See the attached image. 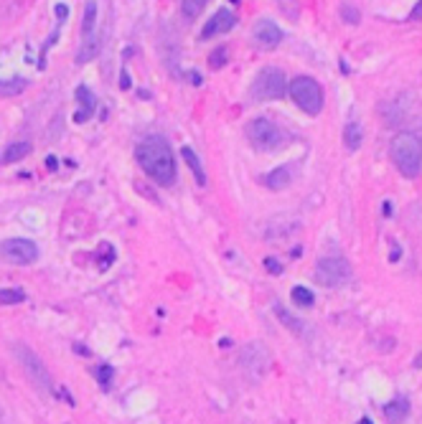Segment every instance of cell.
Listing matches in <instances>:
<instances>
[{
    "mask_svg": "<svg viewBox=\"0 0 422 424\" xmlns=\"http://www.w3.org/2000/svg\"><path fill=\"white\" fill-rule=\"evenodd\" d=\"M135 160L158 186L166 188V186L176 183V160H173V153H170L166 137H161V135L143 137L135 148Z\"/></svg>",
    "mask_w": 422,
    "mask_h": 424,
    "instance_id": "obj_1",
    "label": "cell"
},
{
    "mask_svg": "<svg viewBox=\"0 0 422 424\" xmlns=\"http://www.w3.org/2000/svg\"><path fill=\"white\" fill-rule=\"evenodd\" d=\"M392 163L405 178H417L422 170V140L414 133H397L389 145Z\"/></svg>",
    "mask_w": 422,
    "mask_h": 424,
    "instance_id": "obj_2",
    "label": "cell"
},
{
    "mask_svg": "<svg viewBox=\"0 0 422 424\" xmlns=\"http://www.w3.org/2000/svg\"><path fill=\"white\" fill-rule=\"evenodd\" d=\"M287 94L293 97L305 115H318L323 109V89L313 76H296L287 84Z\"/></svg>",
    "mask_w": 422,
    "mask_h": 424,
    "instance_id": "obj_3",
    "label": "cell"
},
{
    "mask_svg": "<svg viewBox=\"0 0 422 424\" xmlns=\"http://www.w3.org/2000/svg\"><path fill=\"white\" fill-rule=\"evenodd\" d=\"M247 140L257 150H280L287 142L285 130L267 117H257L247 125Z\"/></svg>",
    "mask_w": 422,
    "mask_h": 424,
    "instance_id": "obj_4",
    "label": "cell"
},
{
    "mask_svg": "<svg viewBox=\"0 0 422 424\" xmlns=\"http://www.w3.org/2000/svg\"><path fill=\"white\" fill-rule=\"evenodd\" d=\"M287 92V79L280 69H262L249 87V97L257 102L280 100Z\"/></svg>",
    "mask_w": 422,
    "mask_h": 424,
    "instance_id": "obj_5",
    "label": "cell"
},
{
    "mask_svg": "<svg viewBox=\"0 0 422 424\" xmlns=\"http://www.w3.org/2000/svg\"><path fill=\"white\" fill-rule=\"evenodd\" d=\"M351 280V265L344 257H323L315 265V282L323 287H341Z\"/></svg>",
    "mask_w": 422,
    "mask_h": 424,
    "instance_id": "obj_6",
    "label": "cell"
},
{
    "mask_svg": "<svg viewBox=\"0 0 422 424\" xmlns=\"http://www.w3.org/2000/svg\"><path fill=\"white\" fill-rule=\"evenodd\" d=\"M13 350H16V358L21 361V366H23L25 376H28V379H31V381H34L41 391H54L51 374L46 371V366H43L41 358L36 356V353L28 348V346H23V343H16V346H13Z\"/></svg>",
    "mask_w": 422,
    "mask_h": 424,
    "instance_id": "obj_7",
    "label": "cell"
},
{
    "mask_svg": "<svg viewBox=\"0 0 422 424\" xmlns=\"http://www.w3.org/2000/svg\"><path fill=\"white\" fill-rule=\"evenodd\" d=\"M0 254H3V259H8L10 265H34L38 259V247H36V241L16 236V239H5L0 244Z\"/></svg>",
    "mask_w": 422,
    "mask_h": 424,
    "instance_id": "obj_8",
    "label": "cell"
},
{
    "mask_svg": "<svg viewBox=\"0 0 422 424\" xmlns=\"http://www.w3.org/2000/svg\"><path fill=\"white\" fill-rule=\"evenodd\" d=\"M234 25H236L234 10L219 8L201 28V38H214V36H219V34H227V31H232Z\"/></svg>",
    "mask_w": 422,
    "mask_h": 424,
    "instance_id": "obj_9",
    "label": "cell"
},
{
    "mask_svg": "<svg viewBox=\"0 0 422 424\" xmlns=\"http://www.w3.org/2000/svg\"><path fill=\"white\" fill-rule=\"evenodd\" d=\"M242 364L247 366V371H252V374H265L267 371V364H270V356H267V350L262 343H252L249 348H245L242 353Z\"/></svg>",
    "mask_w": 422,
    "mask_h": 424,
    "instance_id": "obj_10",
    "label": "cell"
},
{
    "mask_svg": "<svg viewBox=\"0 0 422 424\" xmlns=\"http://www.w3.org/2000/svg\"><path fill=\"white\" fill-rule=\"evenodd\" d=\"M254 41L260 43L262 49H275L282 41V31L272 21H260V23L254 25Z\"/></svg>",
    "mask_w": 422,
    "mask_h": 424,
    "instance_id": "obj_11",
    "label": "cell"
},
{
    "mask_svg": "<svg viewBox=\"0 0 422 424\" xmlns=\"http://www.w3.org/2000/svg\"><path fill=\"white\" fill-rule=\"evenodd\" d=\"M76 102H79V107H82V109H79V112L74 115V120L79 122V125H82V122H87V120L94 115V107H97V97H94V92L89 89V87H85V84H82V87H76Z\"/></svg>",
    "mask_w": 422,
    "mask_h": 424,
    "instance_id": "obj_12",
    "label": "cell"
},
{
    "mask_svg": "<svg viewBox=\"0 0 422 424\" xmlns=\"http://www.w3.org/2000/svg\"><path fill=\"white\" fill-rule=\"evenodd\" d=\"M28 153H31V142H28V140L10 142L8 148L3 150V155H0V166H10V163H18V160H23Z\"/></svg>",
    "mask_w": 422,
    "mask_h": 424,
    "instance_id": "obj_13",
    "label": "cell"
},
{
    "mask_svg": "<svg viewBox=\"0 0 422 424\" xmlns=\"http://www.w3.org/2000/svg\"><path fill=\"white\" fill-rule=\"evenodd\" d=\"M181 155H184V160H186V168L194 173L196 183L199 186H206V173H203V166H201V158L196 155V150L191 148V145H184L181 148Z\"/></svg>",
    "mask_w": 422,
    "mask_h": 424,
    "instance_id": "obj_14",
    "label": "cell"
},
{
    "mask_svg": "<svg viewBox=\"0 0 422 424\" xmlns=\"http://www.w3.org/2000/svg\"><path fill=\"white\" fill-rule=\"evenodd\" d=\"M410 414V401L405 397H399V399L389 401L387 407H384V416H387L389 424H402Z\"/></svg>",
    "mask_w": 422,
    "mask_h": 424,
    "instance_id": "obj_15",
    "label": "cell"
},
{
    "mask_svg": "<svg viewBox=\"0 0 422 424\" xmlns=\"http://www.w3.org/2000/svg\"><path fill=\"white\" fill-rule=\"evenodd\" d=\"M290 168L287 166H278L275 170H270V173L265 175V186L267 188H272V191H282V188H287V183H290Z\"/></svg>",
    "mask_w": 422,
    "mask_h": 424,
    "instance_id": "obj_16",
    "label": "cell"
},
{
    "mask_svg": "<svg viewBox=\"0 0 422 424\" xmlns=\"http://www.w3.org/2000/svg\"><path fill=\"white\" fill-rule=\"evenodd\" d=\"M97 13H100V3H85V16H82V36L92 38L94 28H97Z\"/></svg>",
    "mask_w": 422,
    "mask_h": 424,
    "instance_id": "obj_17",
    "label": "cell"
},
{
    "mask_svg": "<svg viewBox=\"0 0 422 424\" xmlns=\"http://www.w3.org/2000/svg\"><path fill=\"white\" fill-rule=\"evenodd\" d=\"M100 43H102V38L97 34H94L92 38H85L82 49H79V54H76V64H87V61H92V58L100 54Z\"/></svg>",
    "mask_w": 422,
    "mask_h": 424,
    "instance_id": "obj_18",
    "label": "cell"
},
{
    "mask_svg": "<svg viewBox=\"0 0 422 424\" xmlns=\"http://www.w3.org/2000/svg\"><path fill=\"white\" fill-rule=\"evenodd\" d=\"M362 140H364L362 125H359V122H348L346 130H344V145H346V148L354 153V150L362 148Z\"/></svg>",
    "mask_w": 422,
    "mask_h": 424,
    "instance_id": "obj_19",
    "label": "cell"
},
{
    "mask_svg": "<svg viewBox=\"0 0 422 424\" xmlns=\"http://www.w3.org/2000/svg\"><path fill=\"white\" fill-rule=\"evenodd\" d=\"M290 300L296 302L298 308H311L313 302H315V295H313L308 287H303V284H296L293 292H290Z\"/></svg>",
    "mask_w": 422,
    "mask_h": 424,
    "instance_id": "obj_20",
    "label": "cell"
},
{
    "mask_svg": "<svg viewBox=\"0 0 422 424\" xmlns=\"http://www.w3.org/2000/svg\"><path fill=\"white\" fill-rule=\"evenodd\" d=\"M275 315L280 317V323L287 325V328H290V331H293V333H298V335H300V333L305 331L303 320H298V317H293V315H290V313H285V310L280 308V305H275Z\"/></svg>",
    "mask_w": 422,
    "mask_h": 424,
    "instance_id": "obj_21",
    "label": "cell"
},
{
    "mask_svg": "<svg viewBox=\"0 0 422 424\" xmlns=\"http://www.w3.org/2000/svg\"><path fill=\"white\" fill-rule=\"evenodd\" d=\"M25 300V292L21 287H3L0 290V302L3 305H18V302H23Z\"/></svg>",
    "mask_w": 422,
    "mask_h": 424,
    "instance_id": "obj_22",
    "label": "cell"
},
{
    "mask_svg": "<svg viewBox=\"0 0 422 424\" xmlns=\"http://www.w3.org/2000/svg\"><path fill=\"white\" fill-rule=\"evenodd\" d=\"M227 58H229V51L227 46H219V49H214L211 51V56H209V67L214 69H221L224 64H227Z\"/></svg>",
    "mask_w": 422,
    "mask_h": 424,
    "instance_id": "obj_23",
    "label": "cell"
},
{
    "mask_svg": "<svg viewBox=\"0 0 422 424\" xmlns=\"http://www.w3.org/2000/svg\"><path fill=\"white\" fill-rule=\"evenodd\" d=\"M184 5V16L186 18H196L199 13L203 10V5H206V0H186V3H181Z\"/></svg>",
    "mask_w": 422,
    "mask_h": 424,
    "instance_id": "obj_24",
    "label": "cell"
},
{
    "mask_svg": "<svg viewBox=\"0 0 422 424\" xmlns=\"http://www.w3.org/2000/svg\"><path fill=\"white\" fill-rule=\"evenodd\" d=\"M25 87V79H13V82H0V94H18Z\"/></svg>",
    "mask_w": 422,
    "mask_h": 424,
    "instance_id": "obj_25",
    "label": "cell"
},
{
    "mask_svg": "<svg viewBox=\"0 0 422 424\" xmlns=\"http://www.w3.org/2000/svg\"><path fill=\"white\" fill-rule=\"evenodd\" d=\"M341 16H344V21H348L351 25H356L362 21V13H359L356 5H344V8H341Z\"/></svg>",
    "mask_w": 422,
    "mask_h": 424,
    "instance_id": "obj_26",
    "label": "cell"
},
{
    "mask_svg": "<svg viewBox=\"0 0 422 424\" xmlns=\"http://www.w3.org/2000/svg\"><path fill=\"white\" fill-rule=\"evenodd\" d=\"M265 267L270 269L272 275H280V272H282V267H280V262H278V259H272V257L265 259Z\"/></svg>",
    "mask_w": 422,
    "mask_h": 424,
    "instance_id": "obj_27",
    "label": "cell"
},
{
    "mask_svg": "<svg viewBox=\"0 0 422 424\" xmlns=\"http://www.w3.org/2000/svg\"><path fill=\"white\" fill-rule=\"evenodd\" d=\"M97 376H100V381H102V383H110V379H112V368H110V366H102V368H100V374H97Z\"/></svg>",
    "mask_w": 422,
    "mask_h": 424,
    "instance_id": "obj_28",
    "label": "cell"
},
{
    "mask_svg": "<svg viewBox=\"0 0 422 424\" xmlns=\"http://www.w3.org/2000/svg\"><path fill=\"white\" fill-rule=\"evenodd\" d=\"M420 18H422V0L414 3V8L410 10V21H420Z\"/></svg>",
    "mask_w": 422,
    "mask_h": 424,
    "instance_id": "obj_29",
    "label": "cell"
},
{
    "mask_svg": "<svg viewBox=\"0 0 422 424\" xmlns=\"http://www.w3.org/2000/svg\"><path fill=\"white\" fill-rule=\"evenodd\" d=\"M414 368H422V353L417 358H414Z\"/></svg>",
    "mask_w": 422,
    "mask_h": 424,
    "instance_id": "obj_30",
    "label": "cell"
},
{
    "mask_svg": "<svg viewBox=\"0 0 422 424\" xmlns=\"http://www.w3.org/2000/svg\"><path fill=\"white\" fill-rule=\"evenodd\" d=\"M356 424H374V422H372V419H369V416H364V419H359V422H356Z\"/></svg>",
    "mask_w": 422,
    "mask_h": 424,
    "instance_id": "obj_31",
    "label": "cell"
}]
</instances>
